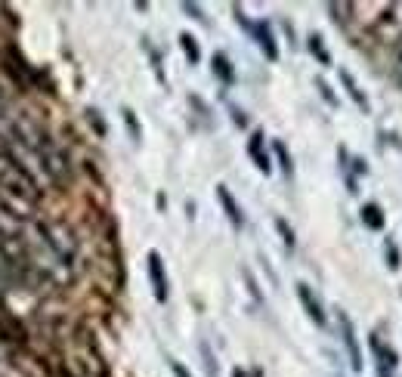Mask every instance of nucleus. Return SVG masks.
Masks as SVG:
<instances>
[{
    "label": "nucleus",
    "mask_w": 402,
    "mask_h": 377,
    "mask_svg": "<svg viewBox=\"0 0 402 377\" xmlns=\"http://www.w3.org/2000/svg\"><path fill=\"white\" fill-rule=\"evenodd\" d=\"M276 229H279V235L285 238V244H288V247H294V229H291L285 220H276Z\"/></svg>",
    "instance_id": "obj_16"
},
{
    "label": "nucleus",
    "mask_w": 402,
    "mask_h": 377,
    "mask_svg": "<svg viewBox=\"0 0 402 377\" xmlns=\"http://www.w3.org/2000/svg\"><path fill=\"white\" fill-rule=\"evenodd\" d=\"M316 87H319V93H322V99H325V102H328V106H337V96H335V93H331V87H328V84H325L322 78H319V81H316Z\"/></svg>",
    "instance_id": "obj_17"
},
{
    "label": "nucleus",
    "mask_w": 402,
    "mask_h": 377,
    "mask_svg": "<svg viewBox=\"0 0 402 377\" xmlns=\"http://www.w3.org/2000/svg\"><path fill=\"white\" fill-rule=\"evenodd\" d=\"M353 170H356L359 176H362V174H369V164H365L362 158H353Z\"/></svg>",
    "instance_id": "obj_20"
},
{
    "label": "nucleus",
    "mask_w": 402,
    "mask_h": 377,
    "mask_svg": "<svg viewBox=\"0 0 402 377\" xmlns=\"http://www.w3.org/2000/svg\"><path fill=\"white\" fill-rule=\"evenodd\" d=\"M297 297H301V303H303V310H306V315L319 325V328H325L328 325V319H325V310H322V300L313 294V288L306 285V281H301L297 285Z\"/></svg>",
    "instance_id": "obj_4"
},
{
    "label": "nucleus",
    "mask_w": 402,
    "mask_h": 377,
    "mask_svg": "<svg viewBox=\"0 0 402 377\" xmlns=\"http://www.w3.org/2000/svg\"><path fill=\"white\" fill-rule=\"evenodd\" d=\"M213 74H217L223 84H233L235 81V72H233V65H229V59L223 53L213 56Z\"/></svg>",
    "instance_id": "obj_10"
},
{
    "label": "nucleus",
    "mask_w": 402,
    "mask_h": 377,
    "mask_svg": "<svg viewBox=\"0 0 402 377\" xmlns=\"http://www.w3.org/2000/svg\"><path fill=\"white\" fill-rule=\"evenodd\" d=\"M337 331H340V340H344V349L350 356V368L353 371H362V349H359V340H356V328H353V319L337 310Z\"/></svg>",
    "instance_id": "obj_1"
},
{
    "label": "nucleus",
    "mask_w": 402,
    "mask_h": 377,
    "mask_svg": "<svg viewBox=\"0 0 402 377\" xmlns=\"http://www.w3.org/2000/svg\"><path fill=\"white\" fill-rule=\"evenodd\" d=\"M233 377H247V374L242 371V368H235V371H233Z\"/></svg>",
    "instance_id": "obj_22"
},
{
    "label": "nucleus",
    "mask_w": 402,
    "mask_h": 377,
    "mask_svg": "<svg viewBox=\"0 0 402 377\" xmlns=\"http://www.w3.org/2000/svg\"><path fill=\"white\" fill-rule=\"evenodd\" d=\"M340 84H344V87H347V96L356 102V108H359V111H365V115H369L372 102H369V96H365V93H362V87H359V84H356V78H353V74L347 72V68H340Z\"/></svg>",
    "instance_id": "obj_6"
},
{
    "label": "nucleus",
    "mask_w": 402,
    "mask_h": 377,
    "mask_svg": "<svg viewBox=\"0 0 402 377\" xmlns=\"http://www.w3.org/2000/svg\"><path fill=\"white\" fill-rule=\"evenodd\" d=\"M362 223L372 229V232H381V229H384V210H381V204H365V208H362Z\"/></svg>",
    "instance_id": "obj_9"
},
{
    "label": "nucleus",
    "mask_w": 402,
    "mask_h": 377,
    "mask_svg": "<svg viewBox=\"0 0 402 377\" xmlns=\"http://www.w3.org/2000/svg\"><path fill=\"white\" fill-rule=\"evenodd\" d=\"M399 81H402V59H399Z\"/></svg>",
    "instance_id": "obj_23"
},
{
    "label": "nucleus",
    "mask_w": 402,
    "mask_h": 377,
    "mask_svg": "<svg viewBox=\"0 0 402 377\" xmlns=\"http://www.w3.org/2000/svg\"><path fill=\"white\" fill-rule=\"evenodd\" d=\"M251 34H254V40H257V44H260L263 53H267L269 62H276V59H279V47H276V38H272L269 25H267V22L251 25Z\"/></svg>",
    "instance_id": "obj_5"
},
{
    "label": "nucleus",
    "mask_w": 402,
    "mask_h": 377,
    "mask_svg": "<svg viewBox=\"0 0 402 377\" xmlns=\"http://www.w3.org/2000/svg\"><path fill=\"white\" fill-rule=\"evenodd\" d=\"M217 198H220V204H223V210H226L229 223H233L235 229H242V226H245L242 208H238V204H235V198H233V195H229V188H226V186H217Z\"/></svg>",
    "instance_id": "obj_7"
},
{
    "label": "nucleus",
    "mask_w": 402,
    "mask_h": 377,
    "mask_svg": "<svg viewBox=\"0 0 402 377\" xmlns=\"http://www.w3.org/2000/svg\"><path fill=\"white\" fill-rule=\"evenodd\" d=\"M276 155H279V164L285 170V176H294V164H291V155L285 149V142H276Z\"/></svg>",
    "instance_id": "obj_14"
},
{
    "label": "nucleus",
    "mask_w": 402,
    "mask_h": 377,
    "mask_svg": "<svg viewBox=\"0 0 402 377\" xmlns=\"http://www.w3.org/2000/svg\"><path fill=\"white\" fill-rule=\"evenodd\" d=\"M124 124H127V130H130V136L136 142H140V136H143V130H140V124H136V115L130 108H124Z\"/></svg>",
    "instance_id": "obj_15"
},
{
    "label": "nucleus",
    "mask_w": 402,
    "mask_h": 377,
    "mask_svg": "<svg viewBox=\"0 0 402 377\" xmlns=\"http://www.w3.org/2000/svg\"><path fill=\"white\" fill-rule=\"evenodd\" d=\"M384 257H387V266H390V272H396V269L402 266V254H399V244L393 242V238H387V242H384Z\"/></svg>",
    "instance_id": "obj_12"
},
{
    "label": "nucleus",
    "mask_w": 402,
    "mask_h": 377,
    "mask_svg": "<svg viewBox=\"0 0 402 377\" xmlns=\"http://www.w3.org/2000/svg\"><path fill=\"white\" fill-rule=\"evenodd\" d=\"M369 347H372V353H374V365H378V377H393V371H396V365H399L396 349L384 344V340H381V334H372V337H369Z\"/></svg>",
    "instance_id": "obj_2"
},
{
    "label": "nucleus",
    "mask_w": 402,
    "mask_h": 377,
    "mask_svg": "<svg viewBox=\"0 0 402 377\" xmlns=\"http://www.w3.org/2000/svg\"><path fill=\"white\" fill-rule=\"evenodd\" d=\"M167 365H170V371H174V377H192L189 371H186V365H179L177 359H167Z\"/></svg>",
    "instance_id": "obj_19"
},
{
    "label": "nucleus",
    "mask_w": 402,
    "mask_h": 377,
    "mask_svg": "<svg viewBox=\"0 0 402 377\" xmlns=\"http://www.w3.org/2000/svg\"><path fill=\"white\" fill-rule=\"evenodd\" d=\"M183 10H186V13H192L195 19H204V16H201V10H199V6H195V4H183Z\"/></svg>",
    "instance_id": "obj_21"
},
{
    "label": "nucleus",
    "mask_w": 402,
    "mask_h": 377,
    "mask_svg": "<svg viewBox=\"0 0 402 377\" xmlns=\"http://www.w3.org/2000/svg\"><path fill=\"white\" fill-rule=\"evenodd\" d=\"M149 278H152V291H155V300L158 303H167V272H164V263H161V254L152 251L149 254Z\"/></svg>",
    "instance_id": "obj_3"
},
{
    "label": "nucleus",
    "mask_w": 402,
    "mask_h": 377,
    "mask_svg": "<svg viewBox=\"0 0 402 377\" xmlns=\"http://www.w3.org/2000/svg\"><path fill=\"white\" fill-rule=\"evenodd\" d=\"M201 356H204V368H208V374H211V377H217V365H213V356H211L208 344H201Z\"/></svg>",
    "instance_id": "obj_18"
},
{
    "label": "nucleus",
    "mask_w": 402,
    "mask_h": 377,
    "mask_svg": "<svg viewBox=\"0 0 402 377\" xmlns=\"http://www.w3.org/2000/svg\"><path fill=\"white\" fill-rule=\"evenodd\" d=\"M179 47H183V53H186V59H189L192 65H199L201 50H199V44H195V38H192V34H179Z\"/></svg>",
    "instance_id": "obj_11"
},
{
    "label": "nucleus",
    "mask_w": 402,
    "mask_h": 377,
    "mask_svg": "<svg viewBox=\"0 0 402 377\" xmlns=\"http://www.w3.org/2000/svg\"><path fill=\"white\" fill-rule=\"evenodd\" d=\"M310 53L319 59L322 65H331V53L328 50H325V40L319 38V34H310Z\"/></svg>",
    "instance_id": "obj_13"
},
{
    "label": "nucleus",
    "mask_w": 402,
    "mask_h": 377,
    "mask_svg": "<svg viewBox=\"0 0 402 377\" xmlns=\"http://www.w3.org/2000/svg\"><path fill=\"white\" fill-rule=\"evenodd\" d=\"M247 155H251V161L257 164L260 174H269L272 164H269V155L263 152V133H254L251 142H247Z\"/></svg>",
    "instance_id": "obj_8"
}]
</instances>
